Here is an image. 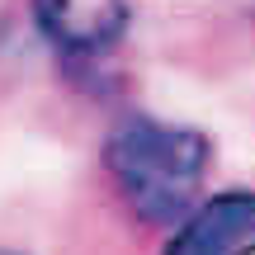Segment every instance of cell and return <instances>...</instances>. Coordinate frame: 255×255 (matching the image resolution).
Masks as SVG:
<instances>
[{
	"label": "cell",
	"instance_id": "1",
	"mask_svg": "<svg viewBox=\"0 0 255 255\" xmlns=\"http://www.w3.org/2000/svg\"><path fill=\"white\" fill-rule=\"evenodd\" d=\"M213 142L199 128L132 114L104 137V170L123 208L146 227H175L203 199Z\"/></svg>",
	"mask_w": 255,
	"mask_h": 255
},
{
	"label": "cell",
	"instance_id": "2",
	"mask_svg": "<svg viewBox=\"0 0 255 255\" xmlns=\"http://www.w3.org/2000/svg\"><path fill=\"white\" fill-rule=\"evenodd\" d=\"M38 33L66 62H104L128 38L132 5L128 0H28Z\"/></svg>",
	"mask_w": 255,
	"mask_h": 255
},
{
	"label": "cell",
	"instance_id": "3",
	"mask_svg": "<svg viewBox=\"0 0 255 255\" xmlns=\"http://www.w3.org/2000/svg\"><path fill=\"white\" fill-rule=\"evenodd\" d=\"M161 255H255V194L227 189L199 199L189 218L170 227Z\"/></svg>",
	"mask_w": 255,
	"mask_h": 255
},
{
	"label": "cell",
	"instance_id": "4",
	"mask_svg": "<svg viewBox=\"0 0 255 255\" xmlns=\"http://www.w3.org/2000/svg\"><path fill=\"white\" fill-rule=\"evenodd\" d=\"M0 255H24V251H0Z\"/></svg>",
	"mask_w": 255,
	"mask_h": 255
}]
</instances>
